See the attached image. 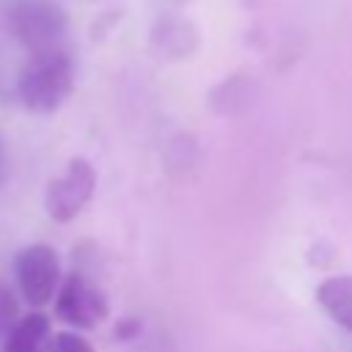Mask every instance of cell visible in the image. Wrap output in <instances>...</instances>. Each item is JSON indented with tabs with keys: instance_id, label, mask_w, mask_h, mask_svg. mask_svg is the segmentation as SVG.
<instances>
[{
	"instance_id": "cell-10",
	"label": "cell",
	"mask_w": 352,
	"mask_h": 352,
	"mask_svg": "<svg viewBox=\"0 0 352 352\" xmlns=\"http://www.w3.org/2000/svg\"><path fill=\"white\" fill-rule=\"evenodd\" d=\"M6 176H8V151H6V143L0 138V187L6 184Z\"/></svg>"
},
{
	"instance_id": "cell-1",
	"label": "cell",
	"mask_w": 352,
	"mask_h": 352,
	"mask_svg": "<svg viewBox=\"0 0 352 352\" xmlns=\"http://www.w3.org/2000/svg\"><path fill=\"white\" fill-rule=\"evenodd\" d=\"M72 88H74V60L63 47L30 55L16 80V94L22 104L33 113L58 110L69 99Z\"/></svg>"
},
{
	"instance_id": "cell-6",
	"label": "cell",
	"mask_w": 352,
	"mask_h": 352,
	"mask_svg": "<svg viewBox=\"0 0 352 352\" xmlns=\"http://www.w3.org/2000/svg\"><path fill=\"white\" fill-rule=\"evenodd\" d=\"M316 300L338 327L352 333V275H333L322 280L316 289Z\"/></svg>"
},
{
	"instance_id": "cell-4",
	"label": "cell",
	"mask_w": 352,
	"mask_h": 352,
	"mask_svg": "<svg viewBox=\"0 0 352 352\" xmlns=\"http://www.w3.org/2000/svg\"><path fill=\"white\" fill-rule=\"evenodd\" d=\"M110 314L104 292L88 280L82 272H72L55 292V316L72 327L91 330L102 324Z\"/></svg>"
},
{
	"instance_id": "cell-5",
	"label": "cell",
	"mask_w": 352,
	"mask_h": 352,
	"mask_svg": "<svg viewBox=\"0 0 352 352\" xmlns=\"http://www.w3.org/2000/svg\"><path fill=\"white\" fill-rule=\"evenodd\" d=\"M94 187H96V170L88 160L82 157H74L66 170L50 182L47 187V195H44V206H47V214L55 220V223H69L74 220L85 204L91 201L94 195Z\"/></svg>"
},
{
	"instance_id": "cell-2",
	"label": "cell",
	"mask_w": 352,
	"mask_h": 352,
	"mask_svg": "<svg viewBox=\"0 0 352 352\" xmlns=\"http://www.w3.org/2000/svg\"><path fill=\"white\" fill-rule=\"evenodd\" d=\"M11 36L30 52L58 50L66 38V11L55 0H11L6 11Z\"/></svg>"
},
{
	"instance_id": "cell-3",
	"label": "cell",
	"mask_w": 352,
	"mask_h": 352,
	"mask_svg": "<svg viewBox=\"0 0 352 352\" xmlns=\"http://www.w3.org/2000/svg\"><path fill=\"white\" fill-rule=\"evenodd\" d=\"M14 272H16L22 297L36 308L47 305L60 286V258H58L55 248H50L44 242L22 248L16 253Z\"/></svg>"
},
{
	"instance_id": "cell-8",
	"label": "cell",
	"mask_w": 352,
	"mask_h": 352,
	"mask_svg": "<svg viewBox=\"0 0 352 352\" xmlns=\"http://www.w3.org/2000/svg\"><path fill=\"white\" fill-rule=\"evenodd\" d=\"M41 352H96V349L82 336L63 330V333H50V338L44 341Z\"/></svg>"
},
{
	"instance_id": "cell-9",
	"label": "cell",
	"mask_w": 352,
	"mask_h": 352,
	"mask_svg": "<svg viewBox=\"0 0 352 352\" xmlns=\"http://www.w3.org/2000/svg\"><path fill=\"white\" fill-rule=\"evenodd\" d=\"M19 319V302H16V294L8 283L0 280V338L8 336V330L16 324Z\"/></svg>"
},
{
	"instance_id": "cell-7",
	"label": "cell",
	"mask_w": 352,
	"mask_h": 352,
	"mask_svg": "<svg viewBox=\"0 0 352 352\" xmlns=\"http://www.w3.org/2000/svg\"><path fill=\"white\" fill-rule=\"evenodd\" d=\"M50 338V319L41 311H30L16 319V324L3 338V352H41Z\"/></svg>"
}]
</instances>
